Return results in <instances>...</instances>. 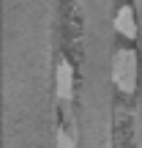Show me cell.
<instances>
[{
	"label": "cell",
	"instance_id": "obj_1",
	"mask_svg": "<svg viewBox=\"0 0 142 148\" xmlns=\"http://www.w3.org/2000/svg\"><path fill=\"white\" fill-rule=\"evenodd\" d=\"M112 79L123 93H131L137 85V52L134 49H118L112 60Z\"/></svg>",
	"mask_w": 142,
	"mask_h": 148
},
{
	"label": "cell",
	"instance_id": "obj_2",
	"mask_svg": "<svg viewBox=\"0 0 142 148\" xmlns=\"http://www.w3.org/2000/svg\"><path fill=\"white\" fill-rule=\"evenodd\" d=\"M115 30L126 38H137V19H134V8L131 5H120L115 14Z\"/></svg>",
	"mask_w": 142,
	"mask_h": 148
},
{
	"label": "cell",
	"instance_id": "obj_3",
	"mask_svg": "<svg viewBox=\"0 0 142 148\" xmlns=\"http://www.w3.org/2000/svg\"><path fill=\"white\" fill-rule=\"evenodd\" d=\"M71 88H74V71H71V63L63 58L58 63V93H60V99H69Z\"/></svg>",
	"mask_w": 142,
	"mask_h": 148
}]
</instances>
